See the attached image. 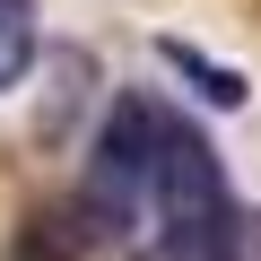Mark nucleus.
<instances>
[{
  "instance_id": "nucleus-1",
  "label": "nucleus",
  "mask_w": 261,
  "mask_h": 261,
  "mask_svg": "<svg viewBox=\"0 0 261 261\" xmlns=\"http://www.w3.org/2000/svg\"><path fill=\"white\" fill-rule=\"evenodd\" d=\"M70 218H79V244H148V261H166V252L218 244L244 209L226 200L218 148L174 105L113 96V113L96 130V157L79 174Z\"/></svg>"
},
{
  "instance_id": "nucleus-2",
  "label": "nucleus",
  "mask_w": 261,
  "mask_h": 261,
  "mask_svg": "<svg viewBox=\"0 0 261 261\" xmlns=\"http://www.w3.org/2000/svg\"><path fill=\"white\" fill-rule=\"evenodd\" d=\"M35 70V0H0V96Z\"/></svg>"
},
{
  "instance_id": "nucleus-3",
  "label": "nucleus",
  "mask_w": 261,
  "mask_h": 261,
  "mask_svg": "<svg viewBox=\"0 0 261 261\" xmlns=\"http://www.w3.org/2000/svg\"><path fill=\"white\" fill-rule=\"evenodd\" d=\"M157 53H166V61H174V70H192V79H200V96H209V105H244V79H235V70H218V61H200V53H192V44H157Z\"/></svg>"
}]
</instances>
